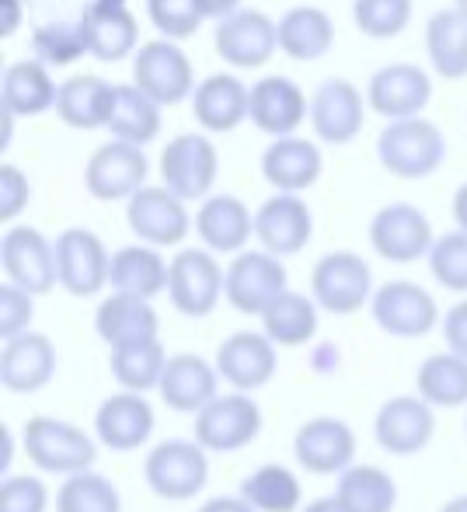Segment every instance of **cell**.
I'll use <instances>...</instances> for the list:
<instances>
[{"instance_id":"cell-19","label":"cell","mask_w":467,"mask_h":512,"mask_svg":"<svg viewBox=\"0 0 467 512\" xmlns=\"http://www.w3.org/2000/svg\"><path fill=\"white\" fill-rule=\"evenodd\" d=\"M161 401L178 415L196 418L210 401L220 398V370L199 352H175L168 359V370L157 387Z\"/></svg>"},{"instance_id":"cell-7","label":"cell","mask_w":467,"mask_h":512,"mask_svg":"<svg viewBox=\"0 0 467 512\" xmlns=\"http://www.w3.org/2000/svg\"><path fill=\"white\" fill-rule=\"evenodd\" d=\"M227 293V269L206 248H182L171 258L168 297L185 317H210Z\"/></svg>"},{"instance_id":"cell-31","label":"cell","mask_w":467,"mask_h":512,"mask_svg":"<svg viewBox=\"0 0 467 512\" xmlns=\"http://www.w3.org/2000/svg\"><path fill=\"white\" fill-rule=\"evenodd\" d=\"M192 112H196L199 126L210 129V133H231L234 126L248 119L251 91L231 74H213L203 84H196Z\"/></svg>"},{"instance_id":"cell-14","label":"cell","mask_w":467,"mask_h":512,"mask_svg":"<svg viewBox=\"0 0 467 512\" xmlns=\"http://www.w3.org/2000/svg\"><path fill=\"white\" fill-rule=\"evenodd\" d=\"M213 363L220 370V380L231 384V391L255 394L272 384L279 370V352L265 338V331H234L220 342Z\"/></svg>"},{"instance_id":"cell-44","label":"cell","mask_w":467,"mask_h":512,"mask_svg":"<svg viewBox=\"0 0 467 512\" xmlns=\"http://www.w3.org/2000/svg\"><path fill=\"white\" fill-rule=\"evenodd\" d=\"M429 272H433V279L443 290L467 293V234L464 230L436 237L433 251H429Z\"/></svg>"},{"instance_id":"cell-49","label":"cell","mask_w":467,"mask_h":512,"mask_svg":"<svg viewBox=\"0 0 467 512\" xmlns=\"http://www.w3.org/2000/svg\"><path fill=\"white\" fill-rule=\"evenodd\" d=\"M32 314H35V297L18 286L4 283L0 286V338H18L25 331H32Z\"/></svg>"},{"instance_id":"cell-56","label":"cell","mask_w":467,"mask_h":512,"mask_svg":"<svg viewBox=\"0 0 467 512\" xmlns=\"http://www.w3.org/2000/svg\"><path fill=\"white\" fill-rule=\"evenodd\" d=\"M440 512H467V492L464 495H454L440 506Z\"/></svg>"},{"instance_id":"cell-46","label":"cell","mask_w":467,"mask_h":512,"mask_svg":"<svg viewBox=\"0 0 467 512\" xmlns=\"http://www.w3.org/2000/svg\"><path fill=\"white\" fill-rule=\"evenodd\" d=\"M32 42L42 60H49V63H70L81 53H88V39H84L81 21H77V25H70V21H53V25L39 28Z\"/></svg>"},{"instance_id":"cell-33","label":"cell","mask_w":467,"mask_h":512,"mask_svg":"<svg viewBox=\"0 0 467 512\" xmlns=\"http://www.w3.org/2000/svg\"><path fill=\"white\" fill-rule=\"evenodd\" d=\"M112 102H116V84L91 74L70 77L67 84H60L56 115L74 129H98V126H109Z\"/></svg>"},{"instance_id":"cell-1","label":"cell","mask_w":467,"mask_h":512,"mask_svg":"<svg viewBox=\"0 0 467 512\" xmlns=\"http://www.w3.org/2000/svg\"><path fill=\"white\" fill-rule=\"evenodd\" d=\"M21 450L35 471L53 474V478H74V474L95 471L98 439L67 418L32 415L21 425Z\"/></svg>"},{"instance_id":"cell-29","label":"cell","mask_w":467,"mask_h":512,"mask_svg":"<svg viewBox=\"0 0 467 512\" xmlns=\"http://www.w3.org/2000/svg\"><path fill=\"white\" fill-rule=\"evenodd\" d=\"M196 234L203 237L206 251L217 255H241L248 237L255 234V216L237 196H210L196 213Z\"/></svg>"},{"instance_id":"cell-47","label":"cell","mask_w":467,"mask_h":512,"mask_svg":"<svg viewBox=\"0 0 467 512\" xmlns=\"http://www.w3.org/2000/svg\"><path fill=\"white\" fill-rule=\"evenodd\" d=\"M0 512H49V488L35 474L0 478Z\"/></svg>"},{"instance_id":"cell-57","label":"cell","mask_w":467,"mask_h":512,"mask_svg":"<svg viewBox=\"0 0 467 512\" xmlns=\"http://www.w3.org/2000/svg\"><path fill=\"white\" fill-rule=\"evenodd\" d=\"M457 11H461L464 18H467V0H457Z\"/></svg>"},{"instance_id":"cell-20","label":"cell","mask_w":467,"mask_h":512,"mask_svg":"<svg viewBox=\"0 0 467 512\" xmlns=\"http://www.w3.org/2000/svg\"><path fill=\"white\" fill-rule=\"evenodd\" d=\"M126 223L143 244L150 248H171L182 244L189 234V209L175 192L161 189H140L126 206Z\"/></svg>"},{"instance_id":"cell-26","label":"cell","mask_w":467,"mask_h":512,"mask_svg":"<svg viewBox=\"0 0 467 512\" xmlns=\"http://www.w3.org/2000/svg\"><path fill=\"white\" fill-rule=\"evenodd\" d=\"M314 133L325 143H349L363 129V95L356 84L332 77L311 98Z\"/></svg>"},{"instance_id":"cell-51","label":"cell","mask_w":467,"mask_h":512,"mask_svg":"<svg viewBox=\"0 0 467 512\" xmlns=\"http://www.w3.org/2000/svg\"><path fill=\"white\" fill-rule=\"evenodd\" d=\"M443 342H447L450 352L467 359V300H457V304L443 314Z\"/></svg>"},{"instance_id":"cell-43","label":"cell","mask_w":467,"mask_h":512,"mask_svg":"<svg viewBox=\"0 0 467 512\" xmlns=\"http://www.w3.org/2000/svg\"><path fill=\"white\" fill-rule=\"evenodd\" d=\"M56 512H122V495L116 481L98 471L63 478L53 495Z\"/></svg>"},{"instance_id":"cell-37","label":"cell","mask_w":467,"mask_h":512,"mask_svg":"<svg viewBox=\"0 0 467 512\" xmlns=\"http://www.w3.org/2000/svg\"><path fill=\"white\" fill-rule=\"evenodd\" d=\"M56 98H60V88L42 63L21 60L4 70L0 102H4L7 115H42L46 108H56Z\"/></svg>"},{"instance_id":"cell-30","label":"cell","mask_w":467,"mask_h":512,"mask_svg":"<svg viewBox=\"0 0 467 512\" xmlns=\"http://www.w3.org/2000/svg\"><path fill=\"white\" fill-rule=\"evenodd\" d=\"M171 262H164L161 251L150 244H129L112 255V293H126V297L154 300L168 293Z\"/></svg>"},{"instance_id":"cell-5","label":"cell","mask_w":467,"mask_h":512,"mask_svg":"<svg viewBox=\"0 0 467 512\" xmlns=\"http://www.w3.org/2000/svg\"><path fill=\"white\" fill-rule=\"evenodd\" d=\"M373 272L356 251H328L311 269V297L325 314L349 317L373 300Z\"/></svg>"},{"instance_id":"cell-3","label":"cell","mask_w":467,"mask_h":512,"mask_svg":"<svg viewBox=\"0 0 467 512\" xmlns=\"http://www.w3.org/2000/svg\"><path fill=\"white\" fill-rule=\"evenodd\" d=\"M262 425V408H258V401L251 394L227 391L192 418V439L206 453L227 457V453L248 450L258 439V432H262Z\"/></svg>"},{"instance_id":"cell-54","label":"cell","mask_w":467,"mask_h":512,"mask_svg":"<svg viewBox=\"0 0 467 512\" xmlns=\"http://www.w3.org/2000/svg\"><path fill=\"white\" fill-rule=\"evenodd\" d=\"M300 512H352V509L339 499V495L332 492V495H321V499H311Z\"/></svg>"},{"instance_id":"cell-6","label":"cell","mask_w":467,"mask_h":512,"mask_svg":"<svg viewBox=\"0 0 467 512\" xmlns=\"http://www.w3.org/2000/svg\"><path fill=\"white\" fill-rule=\"evenodd\" d=\"M377 154L391 175L398 178H429L447 157V140L426 119H401L387 126L377 140Z\"/></svg>"},{"instance_id":"cell-13","label":"cell","mask_w":467,"mask_h":512,"mask_svg":"<svg viewBox=\"0 0 467 512\" xmlns=\"http://www.w3.org/2000/svg\"><path fill=\"white\" fill-rule=\"evenodd\" d=\"M0 265H4V283L46 297L56 279V248L35 227H11L0 241Z\"/></svg>"},{"instance_id":"cell-35","label":"cell","mask_w":467,"mask_h":512,"mask_svg":"<svg viewBox=\"0 0 467 512\" xmlns=\"http://www.w3.org/2000/svg\"><path fill=\"white\" fill-rule=\"evenodd\" d=\"M244 502L255 512H297L304 506V485L300 474L286 464H262L237 488Z\"/></svg>"},{"instance_id":"cell-4","label":"cell","mask_w":467,"mask_h":512,"mask_svg":"<svg viewBox=\"0 0 467 512\" xmlns=\"http://www.w3.org/2000/svg\"><path fill=\"white\" fill-rule=\"evenodd\" d=\"M370 314L373 324L391 338H426L443 324L436 297L412 279H394L380 286L370 300Z\"/></svg>"},{"instance_id":"cell-16","label":"cell","mask_w":467,"mask_h":512,"mask_svg":"<svg viewBox=\"0 0 467 512\" xmlns=\"http://www.w3.org/2000/svg\"><path fill=\"white\" fill-rule=\"evenodd\" d=\"M154 405L147 401V394L133 391H116L98 405L95 411V439L98 446L112 453H136L150 443L154 436Z\"/></svg>"},{"instance_id":"cell-45","label":"cell","mask_w":467,"mask_h":512,"mask_svg":"<svg viewBox=\"0 0 467 512\" xmlns=\"http://www.w3.org/2000/svg\"><path fill=\"white\" fill-rule=\"evenodd\" d=\"M352 18L359 32H366L370 39H394L398 32H405L412 18V0H356Z\"/></svg>"},{"instance_id":"cell-53","label":"cell","mask_w":467,"mask_h":512,"mask_svg":"<svg viewBox=\"0 0 467 512\" xmlns=\"http://www.w3.org/2000/svg\"><path fill=\"white\" fill-rule=\"evenodd\" d=\"M199 11H203V18H231L237 11V0H196Z\"/></svg>"},{"instance_id":"cell-10","label":"cell","mask_w":467,"mask_h":512,"mask_svg":"<svg viewBox=\"0 0 467 512\" xmlns=\"http://www.w3.org/2000/svg\"><path fill=\"white\" fill-rule=\"evenodd\" d=\"M436 436V408L419 394H394L373 415V439L391 457H415Z\"/></svg>"},{"instance_id":"cell-36","label":"cell","mask_w":467,"mask_h":512,"mask_svg":"<svg viewBox=\"0 0 467 512\" xmlns=\"http://www.w3.org/2000/svg\"><path fill=\"white\" fill-rule=\"evenodd\" d=\"M318 304L314 297L286 290L269 310L262 314V331L276 349H300L318 335Z\"/></svg>"},{"instance_id":"cell-9","label":"cell","mask_w":467,"mask_h":512,"mask_svg":"<svg viewBox=\"0 0 467 512\" xmlns=\"http://www.w3.org/2000/svg\"><path fill=\"white\" fill-rule=\"evenodd\" d=\"M293 460L307 474L318 478H342L356 460V432L346 418L314 415L293 432Z\"/></svg>"},{"instance_id":"cell-18","label":"cell","mask_w":467,"mask_h":512,"mask_svg":"<svg viewBox=\"0 0 467 512\" xmlns=\"http://www.w3.org/2000/svg\"><path fill=\"white\" fill-rule=\"evenodd\" d=\"M136 88L157 105H178L192 91V63L175 42L154 39L136 53Z\"/></svg>"},{"instance_id":"cell-59","label":"cell","mask_w":467,"mask_h":512,"mask_svg":"<svg viewBox=\"0 0 467 512\" xmlns=\"http://www.w3.org/2000/svg\"><path fill=\"white\" fill-rule=\"evenodd\" d=\"M464 432H467V418H464Z\"/></svg>"},{"instance_id":"cell-12","label":"cell","mask_w":467,"mask_h":512,"mask_svg":"<svg viewBox=\"0 0 467 512\" xmlns=\"http://www.w3.org/2000/svg\"><path fill=\"white\" fill-rule=\"evenodd\" d=\"M217 171H220L217 147L199 133L175 136L161 154L164 189L175 192L182 203H189V199H210Z\"/></svg>"},{"instance_id":"cell-27","label":"cell","mask_w":467,"mask_h":512,"mask_svg":"<svg viewBox=\"0 0 467 512\" xmlns=\"http://www.w3.org/2000/svg\"><path fill=\"white\" fill-rule=\"evenodd\" d=\"M311 102L304 98V91L290 81V77H262L251 88V122L262 133H272L276 140L297 133V126L304 122Z\"/></svg>"},{"instance_id":"cell-15","label":"cell","mask_w":467,"mask_h":512,"mask_svg":"<svg viewBox=\"0 0 467 512\" xmlns=\"http://www.w3.org/2000/svg\"><path fill=\"white\" fill-rule=\"evenodd\" d=\"M370 244L384 262L394 265L419 262L436 244L433 223L426 220L422 209L408 203H391L370 220Z\"/></svg>"},{"instance_id":"cell-2","label":"cell","mask_w":467,"mask_h":512,"mask_svg":"<svg viewBox=\"0 0 467 512\" xmlns=\"http://www.w3.org/2000/svg\"><path fill=\"white\" fill-rule=\"evenodd\" d=\"M143 481L164 502H189L210 481V453L196 439H164L143 460Z\"/></svg>"},{"instance_id":"cell-34","label":"cell","mask_w":467,"mask_h":512,"mask_svg":"<svg viewBox=\"0 0 467 512\" xmlns=\"http://www.w3.org/2000/svg\"><path fill=\"white\" fill-rule=\"evenodd\" d=\"M415 394L433 408H467V359L443 349L415 370Z\"/></svg>"},{"instance_id":"cell-24","label":"cell","mask_w":467,"mask_h":512,"mask_svg":"<svg viewBox=\"0 0 467 512\" xmlns=\"http://www.w3.org/2000/svg\"><path fill=\"white\" fill-rule=\"evenodd\" d=\"M279 46V25L262 11H234L217 25V53L231 67H262Z\"/></svg>"},{"instance_id":"cell-52","label":"cell","mask_w":467,"mask_h":512,"mask_svg":"<svg viewBox=\"0 0 467 512\" xmlns=\"http://www.w3.org/2000/svg\"><path fill=\"white\" fill-rule=\"evenodd\" d=\"M196 512H255V509H251L241 495H213V499H206Z\"/></svg>"},{"instance_id":"cell-28","label":"cell","mask_w":467,"mask_h":512,"mask_svg":"<svg viewBox=\"0 0 467 512\" xmlns=\"http://www.w3.org/2000/svg\"><path fill=\"white\" fill-rule=\"evenodd\" d=\"M262 175L272 189L297 196L321 178V150L311 140H300V136L272 140L269 150L262 154Z\"/></svg>"},{"instance_id":"cell-17","label":"cell","mask_w":467,"mask_h":512,"mask_svg":"<svg viewBox=\"0 0 467 512\" xmlns=\"http://www.w3.org/2000/svg\"><path fill=\"white\" fill-rule=\"evenodd\" d=\"M56 345L42 331H25L18 338H7L0 349V384L7 394H39L56 377Z\"/></svg>"},{"instance_id":"cell-41","label":"cell","mask_w":467,"mask_h":512,"mask_svg":"<svg viewBox=\"0 0 467 512\" xmlns=\"http://www.w3.org/2000/svg\"><path fill=\"white\" fill-rule=\"evenodd\" d=\"M335 495L352 512H394V506H398V481L377 464H352L335 485Z\"/></svg>"},{"instance_id":"cell-48","label":"cell","mask_w":467,"mask_h":512,"mask_svg":"<svg viewBox=\"0 0 467 512\" xmlns=\"http://www.w3.org/2000/svg\"><path fill=\"white\" fill-rule=\"evenodd\" d=\"M147 11L168 39H189L203 21L196 0H147Z\"/></svg>"},{"instance_id":"cell-25","label":"cell","mask_w":467,"mask_h":512,"mask_svg":"<svg viewBox=\"0 0 467 512\" xmlns=\"http://www.w3.org/2000/svg\"><path fill=\"white\" fill-rule=\"evenodd\" d=\"M429 95H433V84L412 63H391L377 70L370 81V105L394 122L419 119V112L429 105Z\"/></svg>"},{"instance_id":"cell-40","label":"cell","mask_w":467,"mask_h":512,"mask_svg":"<svg viewBox=\"0 0 467 512\" xmlns=\"http://www.w3.org/2000/svg\"><path fill=\"white\" fill-rule=\"evenodd\" d=\"M429 60L447 81L467 77V18L461 11H436L426 28Z\"/></svg>"},{"instance_id":"cell-42","label":"cell","mask_w":467,"mask_h":512,"mask_svg":"<svg viewBox=\"0 0 467 512\" xmlns=\"http://www.w3.org/2000/svg\"><path fill=\"white\" fill-rule=\"evenodd\" d=\"M109 129L116 133L119 143L143 147L161 129V105L150 102L136 84H116V102H112Z\"/></svg>"},{"instance_id":"cell-58","label":"cell","mask_w":467,"mask_h":512,"mask_svg":"<svg viewBox=\"0 0 467 512\" xmlns=\"http://www.w3.org/2000/svg\"><path fill=\"white\" fill-rule=\"evenodd\" d=\"M102 4H126V0H102Z\"/></svg>"},{"instance_id":"cell-32","label":"cell","mask_w":467,"mask_h":512,"mask_svg":"<svg viewBox=\"0 0 467 512\" xmlns=\"http://www.w3.org/2000/svg\"><path fill=\"white\" fill-rule=\"evenodd\" d=\"M84 39H88V53H95L98 60L105 63H116L122 56H129V49L136 46V18L126 11L122 4H95L84 7Z\"/></svg>"},{"instance_id":"cell-8","label":"cell","mask_w":467,"mask_h":512,"mask_svg":"<svg viewBox=\"0 0 467 512\" xmlns=\"http://www.w3.org/2000/svg\"><path fill=\"white\" fill-rule=\"evenodd\" d=\"M56 248V279L77 300L98 297L109 286L112 255L105 251L102 237L84 227H67L53 241Z\"/></svg>"},{"instance_id":"cell-50","label":"cell","mask_w":467,"mask_h":512,"mask_svg":"<svg viewBox=\"0 0 467 512\" xmlns=\"http://www.w3.org/2000/svg\"><path fill=\"white\" fill-rule=\"evenodd\" d=\"M28 206V178L14 164L0 168V220L11 223Z\"/></svg>"},{"instance_id":"cell-11","label":"cell","mask_w":467,"mask_h":512,"mask_svg":"<svg viewBox=\"0 0 467 512\" xmlns=\"http://www.w3.org/2000/svg\"><path fill=\"white\" fill-rule=\"evenodd\" d=\"M286 283H290V279H286V269L276 255H269V251H241V255H234V262L227 265L224 300L237 314L262 317L265 310L290 290Z\"/></svg>"},{"instance_id":"cell-21","label":"cell","mask_w":467,"mask_h":512,"mask_svg":"<svg viewBox=\"0 0 467 512\" xmlns=\"http://www.w3.org/2000/svg\"><path fill=\"white\" fill-rule=\"evenodd\" d=\"M147 178V157L133 143H105L91 154L88 168H84V185L95 199L102 203H116V199H133L143 189Z\"/></svg>"},{"instance_id":"cell-23","label":"cell","mask_w":467,"mask_h":512,"mask_svg":"<svg viewBox=\"0 0 467 512\" xmlns=\"http://www.w3.org/2000/svg\"><path fill=\"white\" fill-rule=\"evenodd\" d=\"M95 331L105 342V349H122V345L154 342L161 338V317L150 300L126 297V293H109L95 310Z\"/></svg>"},{"instance_id":"cell-38","label":"cell","mask_w":467,"mask_h":512,"mask_svg":"<svg viewBox=\"0 0 467 512\" xmlns=\"http://www.w3.org/2000/svg\"><path fill=\"white\" fill-rule=\"evenodd\" d=\"M168 352L164 342H136V345H122V349L109 352V370L112 380L119 384V391H133V394H150L161 387L164 370H168Z\"/></svg>"},{"instance_id":"cell-22","label":"cell","mask_w":467,"mask_h":512,"mask_svg":"<svg viewBox=\"0 0 467 512\" xmlns=\"http://www.w3.org/2000/svg\"><path fill=\"white\" fill-rule=\"evenodd\" d=\"M311 209L300 196H286V192H276L272 199H265L262 209L255 213V237L262 244V251L276 258L297 255V251L307 248L311 241Z\"/></svg>"},{"instance_id":"cell-39","label":"cell","mask_w":467,"mask_h":512,"mask_svg":"<svg viewBox=\"0 0 467 512\" xmlns=\"http://www.w3.org/2000/svg\"><path fill=\"white\" fill-rule=\"evenodd\" d=\"M335 28L321 7H293L279 21V49L293 60H318L332 49Z\"/></svg>"},{"instance_id":"cell-55","label":"cell","mask_w":467,"mask_h":512,"mask_svg":"<svg viewBox=\"0 0 467 512\" xmlns=\"http://www.w3.org/2000/svg\"><path fill=\"white\" fill-rule=\"evenodd\" d=\"M454 220H457V227L467 234V185H461L457 196H454Z\"/></svg>"}]
</instances>
